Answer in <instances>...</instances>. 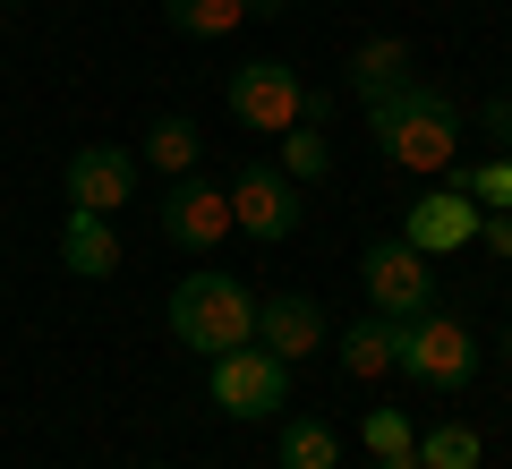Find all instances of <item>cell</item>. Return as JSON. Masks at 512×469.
Masks as SVG:
<instances>
[{"instance_id": "ba28073f", "label": "cell", "mask_w": 512, "mask_h": 469, "mask_svg": "<svg viewBox=\"0 0 512 469\" xmlns=\"http://www.w3.org/2000/svg\"><path fill=\"white\" fill-rule=\"evenodd\" d=\"M128 197H137V154H128V145H77L69 154V205L120 214Z\"/></svg>"}, {"instance_id": "e0dca14e", "label": "cell", "mask_w": 512, "mask_h": 469, "mask_svg": "<svg viewBox=\"0 0 512 469\" xmlns=\"http://www.w3.org/2000/svg\"><path fill=\"white\" fill-rule=\"evenodd\" d=\"M453 188L478 205V214H512V154H487V163L453 171Z\"/></svg>"}, {"instance_id": "603a6c76", "label": "cell", "mask_w": 512, "mask_h": 469, "mask_svg": "<svg viewBox=\"0 0 512 469\" xmlns=\"http://www.w3.org/2000/svg\"><path fill=\"white\" fill-rule=\"evenodd\" d=\"M487 137L495 154H512V94H487Z\"/></svg>"}, {"instance_id": "9a60e30c", "label": "cell", "mask_w": 512, "mask_h": 469, "mask_svg": "<svg viewBox=\"0 0 512 469\" xmlns=\"http://www.w3.org/2000/svg\"><path fill=\"white\" fill-rule=\"evenodd\" d=\"M282 469H342V435L325 418H291L282 427Z\"/></svg>"}, {"instance_id": "52a82bcc", "label": "cell", "mask_w": 512, "mask_h": 469, "mask_svg": "<svg viewBox=\"0 0 512 469\" xmlns=\"http://www.w3.org/2000/svg\"><path fill=\"white\" fill-rule=\"evenodd\" d=\"M222 197H231V222L248 239H291L299 231V180H282V163H248Z\"/></svg>"}, {"instance_id": "d6986e66", "label": "cell", "mask_w": 512, "mask_h": 469, "mask_svg": "<svg viewBox=\"0 0 512 469\" xmlns=\"http://www.w3.org/2000/svg\"><path fill=\"white\" fill-rule=\"evenodd\" d=\"M419 461L427 469H478V427H461V418H453V427H427L419 435Z\"/></svg>"}, {"instance_id": "2e32d148", "label": "cell", "mask_w": 512, "mask_h": 469, "mask_svg": "<svg viewBox=\"0 0 512 469\" xmlns=\"http://www.w3.org/2000/svg\"><path fill=\"white\" fill-rule=\"evenodd\" d=\"M163 18H171V35L214 43V35H231V26L248 18V0H163Z\"/></svg>"}, {"instance_id": "5bb4252c", "label": "cell", "mask_w": 512, "mask_h": 469, "mask_svg": "<svg viewBox=\"0 0 512 469\" xmlns=\"http://www.w3.org/2000/svg\"><path fill=\"white\" fill-rule=\"evenodd\" d=\"M393 342H402V325H393V316H359V325L333 342V359H342L350 384H359V376H393Z\"/></svg>"}, {"instance_id": "ffe728a7", "label": "cell", "mask_w": 512, "mask_h": 469, "mask_svg": "<svg viewBox=\"0 0 512 469\" xmlns=\"http://www.w3.org/2000/svg\"><path fill=\"white\" fill-rule=\"evenodd\" d=\"M333 171V145L316 128H282V180H325Z\"/></svg>"}, {"instance_id": "7c38bea8", "label": "cell", "mask_w": 512, "mask_h": 469, "mask_svg": "<svg viewBox=\"0 0 512 469\" xmlns=\"http://www.w3.org/2000/svg\"><path fill=\"white\" fill-rule=\"evenodd\" d=\"M60 265L86 273V282H111V273H120V231H111V214L69 205V222H60Z\"/></svg>"}, {"instance_id": "484cf974", "label": "cell", "mask_w": 512, "mask_h": 469, "mask_svg": "<svg viewBox=\"0 0 512 469\" xmlns=\"http://www.w3.org/2000/svg\"><path fill=\"white\" fill-rule=\"evenodd\" d=\"M495 350H504V359H512V325H504V342H495Z\"/></svg>"}, {"instance_id": "4316f807", "label": "cell", "mask_w": 512, "mask_h": 469, "mask_svg": "<svg viewBox=\"0 0 512 469\" xmlns=\"http://www.w3.org/2000/svg\"><path fill=\"white\" fill-rule=\"evenodd\" d=\"M504 410H512V393H504Z\"/></svg>"}, {"instance_id": "30bf717a", "label": "cell", "mask_w": 512, "mask_h": 469, "mask_svg": "<svg viewBox=\"0 0 512 469\" xmlns=\"http://www.w3.org/2000/svg\"><path fill=\"white\" fill-rule=\"evenodd\" d=\"M256 342L274 350L282 367H299L308 350H325V307L299 299V290H282V299H256Z\"/></svg>"}, {"instance_id": "44dd1931", "label": "cell", "mask_w": 512, "mask_h": 469, "mask_svg": "<svg viewBox=\"0 0 512 469\" xmlns=\"http://www.w3.org/2000/svg\"><path fill=\"white\" fill-rule=\"evenodd\" d=\"M402 444H419L402 410H376V418H367V452H376V461H384V452H402Z\"/></svg>"}, {"instance_id": "7402d4cb", "label": "cell", "mask_w": 512, "mask_h": 469, "mask_svg": "<svg viewBox=\"0 0 512 469\" xmlns=\"http://www.w3.org/2000/svg\"><path fill=\"white\" fill-rule=\"evenodd\" d=\"M470 248H487V256H512V214H478V239Z\"/></svg>"}, {"instance_id": "d4e9b609", "label": "cell", "mask_w": 512, "mask_h": 469, "mask_svg": "<svg viewBox=\"0 0 512 469\" xmlns=\"http://www.w3.org/2000/svg\"><path fill=\"white\" fill-rule=\"evenodd\" d=\"M282 9H291V0H248V18H282Z\"/></svg>"}, {"instance_id": "8992f818", "label": "cell", "mask_w": 512, "mask_h": 469, "mask_svg": "<svg viewBox=\"0 0 512 469\" xmlns=\"http://www.w3.org/2000/svg\"><path fill=\"white\" fill-rule=\"evenodd\" d=\"M359 282L367 299H376V316H419V307H436V273H427V256L410 248V239H376V248L359 256Z\"/></svg>"}, {"instance_id": "6da1fadb", "label": "cell", "mask_w": 512, "mask_h": 469, "mask_svg": "<svg viewBox=\"0 0 512 469\" xmlns=\"http://www.w3.org/2000/svg\"><path fill=\"white\" fill-rule=\"evenodd\" d=\"M367 128H376L384 163H402V171H453V154H461V103L444 86H427V77L367 103Z\"/></svg>"}, {"instance_id": "7a4b0ae2", "label": "cell", "mask_w": 512, "mask_h": 469, "mask_svg": "<svg viewBox=\"0 0 512 469\" xmlns=\"http://www.w3.org/2000/svg\"><path fill=\"white\" fill-rule=\"evenodd\" d=\"M171 333H180L197 359H222V350L256 342V299H248V282H231V273H188V282L171 290Z\"/></svg>"}, {"instance_id": "83f0119b", "label": "cell", "mask_w": 512, "mask_h": 469, "mask_svg": "<svg viewBox=\"0 0 512 469\" xmlns=\"http://www.w3.org/2000/svg\"><path fill=\"white\" fill-rule=\"evenodd\" d=\"M146 469H154V461H146Z\"/></svg>"}, {"instance_id": "4fadbf2b", "label": "cell", "mask_w": 512, "mask_h": 469, "mask_svg": "<svg viewBox=\"0 0 512 469\" xmlns=\"http://www.w3.org/2000/svg\"><path fill=\"white\" fill-rule=\"evenodd\" d=\"M342 86L359 94V103H384L393 86H410V43H402V35H367L359 52H350Z\"/></svg>"}, {"instance_id": "8fae6325", "label": "cell", "mask_w": 512, "mask_h": 469, "mask_svg": "<svg viewBox=\"0 0 512 469\" xmlns=\"http://www.w3.org/2000/svg\"><path fill=\"white\" fill-rule=\"evenodd\" d=\"M402 239H410V248H419V256H444V248H470V239H478V205L461 197V188H427V197L410 205Z\"/></svg>"}, {"instance_id": "cb8c5ba5", "label": "cell", "mask_w": 512, "mask_h": 469, "mask_svg": "<svg viewBox=\"0 0 512 469\" xmlns=\"http://www.w3.org/2000/svg\"><path fill=\"white\" fill-rule=\"evenodd\" d=\"M384 469H427V461H419V444H402V452H384Z\"/></svg>"}, {"instance_id": "ac0fdd59", "label": "cell", "mask_w": 512, "mask_h": 469, "mask_svg": "<svg viewBox=\"0 0 512 469\" xmlns=\"http://www.w3.org/2000/svg\"><path fill=\"white\" fill-rule=\"evenodd\" d=\"M146 163H154V171H171V180H180V171L197 163V120H180V111H163V120L146 128Z\"/></svg>"}, {"instance_id": "9c48e42d", "label": "cell", "mask_w": 512, "mask_h": 469, "mask_svg": "<svg viewBox=\"0 0 512 469\" xmlns=\"http://www.w3.org/2000/svg\"><path fill=\"white\" fill-rule=\"evenodd\" d=\"M231 231V197H222L214 180H171V197H163V239L171 248H214V239Z\"/></svg>"}, {"instance_id": "5b68a950", "label": "cell", "mask_w": 512, "mask_h": 469, "mask_svg": "<svg viewBox=\"0 0 512 469\" xmlns=\"http://www.w3.org/2000/svg\"><path fill=\"white\" fill-rule=\"evenodd\" d=\"M299 103H308V86H299L291 60H239L231 69V120L256 137H282L299 120Z\"/></svg>"}, {"instance_id": "3957f363", "label": "cell", "mask_w": 512, "mask_h": 469, "mask_svg": "<svg viewBox=\"0 0 512 469\" xmlns=\"http://www.w3.org/2000/svg\"><path fill=\"white\" fill-rule=\"evenodd\" d=\"M393 367H402L410 384H436V393H461V384L478 376V333L461 325V316H444V307H419V316H402V342H393Z\"/></svg>"}, {"instance_id": "277c9868", "label": "cell", "mask_w": 512, "mask_h": 469, "mask_svg": "<svg viewBox=\"0 0 512 469\" xmlns=\"http://www.w3.org/2000/svg\"><path fill=\"white\" fill-rule=\"evenodd\" d=\"M205 384H214V410H222V418H274L282 401H291V367H282L265 342H239V350H222Z\"/></svg>"}]
</instances>
